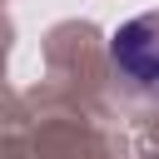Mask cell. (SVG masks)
Masks as SVG:
<instances>
[{"mask_svg": "<svg viewBox=\"0 0 159 159\" xmlns=\"http://www.w3.org/2000/svg\"><path fill=\"white\" fill-rule=\"evenodd\" d=\"M109 60L129 84L159 94V10H144V15L124 20L109 40Z\"/></svg>", "mask_w": 159, "mask_h": 159, "instance_id": "obj_1", "label": "cell"}]
</instances>
